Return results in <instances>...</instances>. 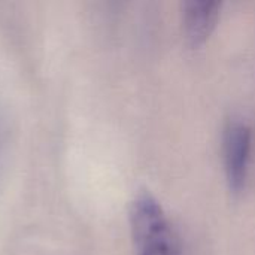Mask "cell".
Segmentation results:
<instances>
[{"mask_svg": "<svg viewBox=\"0 0 255 255\" xmlns=\"http://www.w3.org/2000/svg\"><path fill=\"white\" fill-rule=\"evenodd\" d=\"M220 10L221 1L215 0H187L182 3L184 33L191 46L197 48L208 40L217 25Z\"/></svg>", "mask_w": 255, "mask_h": 255, "instance_id": "cell-3", "label": "cell"}, {"mask_svg": "<svg viewBox=\"0 0 255 255\" xmlns=\"http://www.w3.org/2000/svg\"><path fill=\"white\" fill-rule=\"evenodd\" d=\"M130 230L136 255H181L163 206L148 191L139 193L130 205Z\"/></svg>", "mask_w": 255, "mask_h": 255, "instance_id": "cell-1", "label": "cell"}, {"mask_svg": "<svg viewBox=\"0 0 255 255\" xmlns=\"http://www.w3.org/2000/svg\"><path fill=\"white\" fill-rule=\"evenodd\" d=\"M253 149V128L244 120L233 117L227 121L223 134L224 169L229 187L239 193L247 182Z\"/></svg>", "mask_w": 255, "mask_h": 255, "instance_id": "cell-2", "label": "cell"}]
</instances>
